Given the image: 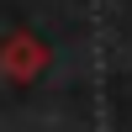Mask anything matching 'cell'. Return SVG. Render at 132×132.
<instances>
[{"label": "cell", "instance_id": "6da1fadb", "mask_svg": "<svg viewBox=\"0 0 132 132\" xmlns=\"http://www.w3.org/2000/svg\"><path fill=\"white\" fill-rule=\"evenodd\" d=\"M48 69V48H42L32 32H16V37H5V48H0V74L5 79H37V74Z\"/></svg>", "mask_w": 132, "mask_h": 132}]
</instances>
